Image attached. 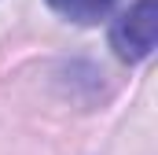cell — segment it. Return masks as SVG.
<instances>
[{
  "label": "cell",
  "mask_w": 158,
  "mask_h": 155,
  "mask_svg": "<svg viewBox=\"0 0 158 155\" xmlns=\"http://www.w3.org/2000/svg\"><path fill=\"white\" fill-rule=\"evenodd\" d=\"M155 37H158V4L155 0H136L110 26V44L129 63L147 59L151 48H155Z\"/></svg>",
  "instance_id": "cell-1"
},
{
  "label": "cell",
  "mask_w": 158,
  "mask_h": 155,
  "mask_svg": "<svg viewBox=\"0 0 158 155\" xmlns=\"http://www.w3.org/2000/svg\"><path fill=\"white\" fill-rule=\"evenodd\" d=\"M114 4H118V0H48V7L59 11V15L70 19V22H96V19H103Z\"/></svg>",
  "instance_id": "cell-2"
}]
</instances>
